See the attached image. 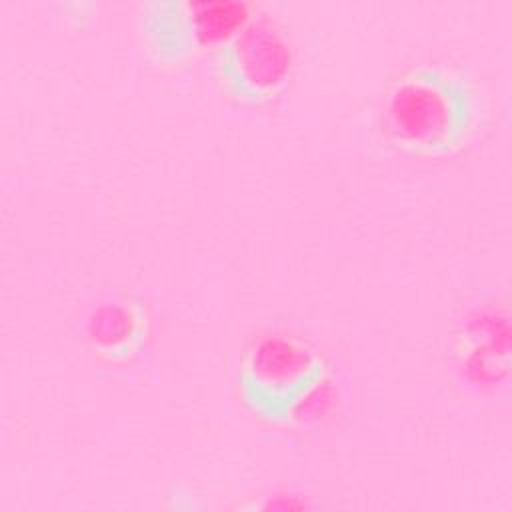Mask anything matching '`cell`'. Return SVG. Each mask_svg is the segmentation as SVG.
Listing matches in <instances>:
<instances>
[{"instance_id":"obj_5","label":"cell","mask_w":512,"mask_h":512,"mask_svg":"<svg viewBox=\"0 0 512 512\" xmlns=\"http://www.w3.org/2000/svg\"><path fill=\"white\" fill-rule=\"evenodd\" d=\"M146 334V308L130 296L102 302L88 316V340L108 360H128L138 354Z\"/></svg>"},{"instance_id":"obj_1","label":"cell","mask_w":512,"mask_h":512,"mask_svg":"<svg viewBox=\"0 0 512 512\" xmlns=\"http://www.w3.org/2000/svg\"><path fill=\"white\" fill-rule=\"evenodd\" d=\"M382 120L398 148L416 156H446L472 136L478 94L460 70L444 64L416 66L388 86Z\"/></svg>"},{"instance_id":"obj_3","label":"cell","mask_w":512,"mask_h":512,"mask_svg":"<svg viewBox=\"0 0 512 512\" xmlns=\"http://www.w3.org/2000/svg\"><path fill=\"white\" fill-rule=\"evenodd\" d=\"M222 90L242 106L272 100L288 82L294 50L286 32L266 16H252L212 52Z\"/></svg>"},{"instance_id":"obj_2","label":"cell","mask_w":512,"mask_h":512,"mask_svg":"<svg viewBox=\"0 0 512 512\" xmlns=\"http://www.w3.org/2000/svg\"><path fill=\"white\" fill-rule=\"evenodd\" d=\"M328 362L288 332H264L248 342L236 386L244 406L264 422L286 424L326 380Z\"/></svg>"},{"instance_id":"obj_4","label":"cell","mask_w":512,"mask_h":512,"mask_svg":"<svg viewBox=\"0 0 512 512\" xmlns=\"http://www.w3.org/2000/svg\"><path fill=\"white\" fill-rule=\"evenodd\" d=\"M250 18V4L242 0H150L142 6L140 28L154 58L178 64L218 48Z\"/></svg>"}]
</instances>
